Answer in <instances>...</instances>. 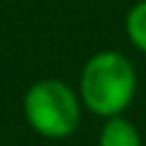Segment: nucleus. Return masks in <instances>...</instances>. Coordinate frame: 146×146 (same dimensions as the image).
<instances>
[{"label": "nucleus", "mask_w": 146, "mask_h": 146, "mask_svg": "<svg viewBox=\"0 0 146 146\" xmlns=\"http://www.w3.org/2000/svg\"><path fill=\"white\" fill-rule=\"evenodd\" d=\"M139 87L132 59L119 50L105 48L87 57L78 80L82 107L94 116H121L135 100Z\"/></svg>", "instance_id": "f257e3e1"}, {"label": "nucleus", "mask_w": 146, "mask_h": 146, "mask_svg": "<svg viewBox=\"0 0 146 146\" xmlns=\"http://www.w3.org/2000/svg\"><path fill=\"white\" fill-rule=\"evenodd\" d=\"M23 116L43 139H66L82 121V100L78 89L57 78H43L27 87L23 96Z\"/></svg>", "instance_id": "f03ea898"}, {"label": "nucleus", "mask_w": 146, "mask_h": 146, "mask_svg": "<svg viewBox=\"0 0 146 146\" xmlns=\"http://www.w3.org/2000/svg\"><path fill=\"white\" fill-rule=\"evenodd\" d=\"M98 146H141V132L128 116H110L98 132Z\"/></svg>", "instance_id": "7ed1b4c3"}, {"label": "nucleus", "mask_w": 146, "mask_h": 146, "mask_svg": "<svg viewBox=\"0 0 146 146\" xmlns=\"http://www.w3.org/2000/svg\"><path fill=\"white\" fill-rule=\"evenodd\" d=\"M123 32L130 46L146 55V0H137L123 18Z\"/></svg>", "instance_id": "20e7f679"}]
</instances>
